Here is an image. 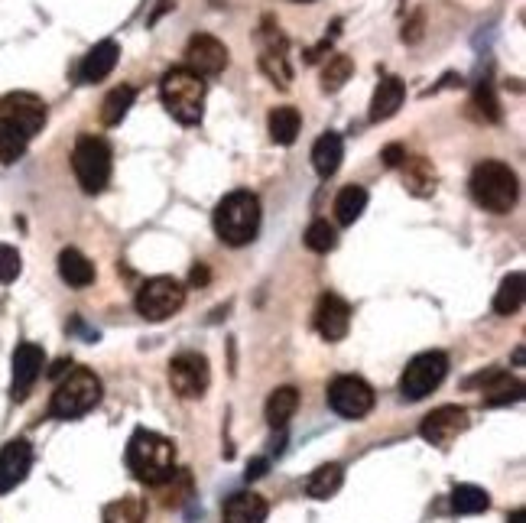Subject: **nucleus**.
Returning <instances> with one entry per match:
<instances>
[{
    "mask_svg": "<svg viewBox=\"0 0 526 523\" xmlns=\"http://www.w3.org/2000/svg\"><path fill=\"white\" fill-rule=\"evenodd\" d=\"M59 277L72 286V290H85V286L95 283V264L75 247H65L59 254Z\"/></svg>",
    "mask_w": 526,
    "mask_h": 523,
    "instance_id": "nucleus-21",
    "label": "nucleus"
},
{
    "mask_svg": "<svg viewBox=\"0 0 526 523\" xmlns=\"http://www.w3.org/2000/svg\"><path fill=\"white\" fill-rule=\"evenodd\" d=\"M72 169L75 179L88 195H98L111 182V147L95 134H82L72 150Z\"/></svg>",
    "mask_w": 526,
    "mask_h": 523,
    "instance_id": "nucleus-6",
    "label": "nucleus"
},
{
    "mask_svg": "<svg viewBox=\"0 0 526 523\" xmlns=\"http://www.w3.org/2000/svg\"><path fill=\"white\" fill-rule=\"evenodd\" d=\"M328 407L338 416H345V420H361V416L374 410V390L354 374L335 377L332 387H328Z\"/></svg>",
    "mask_w": 526,
    "mask_h": 523,
    "instance_id": "nucleus-10",
    "label": "nucleus"
},
{
    "mask_svg": "<svg viewBox=\"0 0 526 523\" xmlns=\"http://www.w3.org/2000/svg\"><path fill=\"white\" fill-rule=\"evenodd\" d=\"M0 117L30 140L46 127V101L33 91H10V95L0 98Z\"/></svg>",
    "mask_w": 526,
    "mask_h": 523,
    "instance_id": "nucleus-11",
    "label": "nucleus"
},
{
    "mask_svg": "<svg viewBox=\"0 0 526 523\" xmlns=\"http://www.w3.org/2000/svg\"><path fill=\"white\" fill-rule=\"evenodd\" d=\"M341 481H345V468L341 465H322V468H315V472L306 478V494L315 501H328L332 494L341 488Z\"/></svg>",
    "mask_w": 526,
    "mask_h": 523,
    "instance_id": "nucleus-23",
    "label": "nucleus"
},
{
    "mask_svg": "<svg viewBox=\"0 0 526 523\" xmlns=\"http://www.w3.org/2000/svg\"><path fill=\"white\" fill-rule=\"evenodd\" d=\"M43 364L46 355L39 345L33 342L17 345V351H13V400H26V394L39 381V374H43Z\"/></svg>",
    "mask_w": 526,
    "mask_h": 523,
    "instance_id": "nucleus-15",
    "label": "nucleus"
},
{
    "mask_svg": "<svg viewBox=\"0 0 526 523\" xmlns=\"http://www.w3.org/2000/svg\"><path fill=\"white\" fill-rule=\"evenodd\" d=\"M33 465V449L26 439H13L0 449V494H7L20 485Z\"/></svg>",
    "mask_w": 526,
    "mask_h": 523,
    "instance_id": "nucleus-16",
    "label": "nucleus"
},
{
    "mask_svg": "<svg viewBox=\"0 0 526 523\" xmlns=\"http://www.w3.org/2000/svg\"><path fill=\"white\" fill-rule=\"evenodd\" d=\"M147 520V501L143 498H121L104 507V523H143Z\"/></svg>",
    "mask_w": 526,
    "mask_h": 523,
    "instance_id": "nucleus-30",
    "label": "nucleus"
},
{
    "mask_svg": "<svg viewBox=\"0 0 526 523\" xmlns=\"http://www.w3.org/2000/svg\"><path fill=\"white\" fill-rule=\"evenodd\" d=\"M260 69L280 88H289V82H293V69H289V62H286V49H263Z\"/></svg>",
    "mask_w": 526,
    "mask_h": 523,
    "instance_id": "nucleus-32",
    "label": "nucleus"
},
{
    "mask_svg": "<svg viewBox=\"0 0 526 523\" xmlns=\"http://www.w3.org/2000/svg\"><path fill=\"white\" fill-rule=\"evenodd\" d=\"M134 108V88L130 85H117L101 104V124L104 127H117L127 117V111Z\"/></svg>",
    "mask_w": 526,
    "mask_h": 523,
    "instance_id": "nucleus-28",
    "label": "nucleus"
},
{
    "mask_svg": "<svg viewBox=\"0 0 526 523\" xmlns=\"http://www.w3.org/2000/svg\"><path fill=\"white\" fill-rule=\"evenodd\" d=\"M468 429V413L462 407H439L432 410L423 426H419V436H423L429 446L445 449L449 442H455Z\"/></svg>",
    "mask_w": 526,
    "mask_h": 523,
    "instance_id": "nucleus-13",
    "label": "nucleus"
},
{
    "mask_svg": "<svg viewBox=\"0 0 526 523\" xmlns=\"http://www.w3.org/2000/svg\"><path fill=\"white\" fill-rule=\"evenodd\" d=\"M452 507L458 514H481L491 507V498H488V491L478 485H458L452 491Z\"/></svg>",
    "mask_w": 526,
    "mask_h": 523,
    "instance_id": "nucleus-31",
    "label": "nucleus"
},
{
    "mask_svg": "<svg viewBox=\"0 0 526 523\" xmlns=\"http://www.w3.org/2000/svg\"><path fill=\"white\" fill-rule=\"evenodd\" d=\"M406 98V88L400 78L387 75L384 82L377 85L374 91V101H371V121H387V117H393L400 111V104Z\"/></svg>",
    "mask_w": 526,
    "mask_h": 523,
    "instance_id": "nucleus-22",
    "label": "nucleus"
},
{
    "mask_svg": "<svg viewBox=\"0 0 526 523\" xmlns=\"http://www.w3.org/2000/svg\"><path fill=\"white\" fill-rule=\"evenodd\" d=\"M403 179H406V189L413 195H429L436 189V169H432L423 156H413V160L403 163Z\"/></svg>",
    "mask_w": 526,
    "mask_h": 523,
    "instance_id": "nucleus-27",
    "label": "nucleus"
},
{
    "mask_svg": "<svg viewBox=\"0 0 526 523\" xmlns=\"http://www.w3.org/2000/svg\"><path fill=\"white\" fill-rule=\"evenodd\" d=\"M205 280H208V270H205V267L199 264V267H195V270H192V283H199V286H202Z\"/></svg>",
    "mask_w": 526,
    "mask_h": 523,
    "instance_id": "nucleus-40",
    "label": "nucleus"
},
{
    "mask_svg": "<svg viewBox=\"0 0 526 523\" xmlns=\"http://www.w3.org/2000/svg\"><path fill=\"white\" fill-rule=\"evenodd\" d=\"M296 4H309V0H296Z\"/></svg>",
    "mask_w": 526,
    "mask_h": 523,
    "instance_id": "nucleus-42",
    "label": "nucleus"
},
{
    "mask_svg": "<svg viewBox=\"0 0 526 523\" xmlns=\"http://www.w3.org/2000/svg\"><path fill=\"white\" fill-rule=\"evenodd\" d=\"M445 374H449V358L442 355V351H426V355H416L410 364H406V371L400 377V397L403 400H426L432 390H436Z\"/></svg>",
    "mask_w": 526,
    "mask_h": 523,
    "instance_id": "nucleus-8",
    "label": "nucleus"
},
{
    "mask_svg": "<svg viewBox=\"0 0 526 523\" xmlns=\"http://www.w3.org/2000/svg\"><path fill=\"white\" fill-rule=\"evenodd\" d=\"M306 247L309 251H315V254H328L332 247L338 244V234H335V228L328 225V221H312V225L306 228Z\"/></svg>",
    "mask_w": 526,
    "mask_h": 523,
    "instance_id": "nucleus-35",
    "label": "nucleus"
},
{
    "mask_svg": "<svg viewBox=\"0 0 526 523\" xmlns=\"http://www.w3.org/2000/svg\"><path fill=\"white\" fill-rule=\"evenodd\" d=\"M478 384H484V403L488 407H504V403H517L523 397V384L504 371H488L478 377Z\"/></svg>",
    "mask_w": 526,
    "mask_h": 523,
    "instance_id": "nucleus-19",
    "label": "nucleus"
},
{
    "mask_svg": "<svg viewBox=\"0 0 526 523\" xmlns=\"http://www.w3.org/2000/svg\"><path fill=\"white\" fill-rule=\"evenodd\" d=\"M299 127H302V117H299L296 108H289V104L270 111V137H273V143H283V147L296 143Z\"/></svg>",
    "mask_w": 526,
    "mask_h": 523,
    "instance_id": "nucleus-25",
    "label": "nucleus"
},
{
    "mask_svg": "<svg viewBox=\"0 0 526 523\" xmlns=\"http://www.w3.org/2000/svg\"><path fill=\"white\" fill-rule=\"evenodd\" d=\"M163 108L173 114V121L182 127H195L205 114V78L195 75L192 69H169L160 82Z\"/></svg>",
    "mask_w": 526,
    "mask_h": 523,
    "instance_id": "nucleus-2",
    "label": "nucleus"
},
{
    "mask_svg": "<svg viewBox=\"0 0 526 523\" xmlns=\"http://www.w3.org/2000/svg\"><path fill=\"white\" fill-rule=\"evenodd\" d=\"M351 329V309L341 296L335 293H322L319 306H315V332H319L325 342H341Z\"/></svg>",
    "mask_w": 526,
    "mask_h": 523,
    "instance_id": "nucleus-14",
    "label": "nucleus"
},
{
    "mask_svg": "<svg viewBox=\"0 0 526 523\" xmlns=\"http://www.w3.org/2000/svg\"><path fill=\"white\" fill-rule=\"evenodd\" d=\"M26 143L30 140H26L10 121L0 117V163H17L20 156L26 153Z\"/></svg>",
    "mask_w": 526,
    "mask_h": 523,
    "instance_id": "nucleus-33",
    "label": "nucleus"
},
{
    "mask_svg": "<svg viewBox=\"0 0 526 523\" xmlns=\"http://www.w3.org/2000/svg\"><path fill=\"white\" fill-rule=\"evenodd\" d=\"M471 108H475V114L481 117V121H488V124H497L504 117L501 114V101H497L494 88L488 82H478L475 95H471Z\"/></svg>",
    "mask_w": 526,
    "mask_h": 523,
    "instance_id": "nucleus-34",
    "label": "nucleus"
},
{
    "mask_svg": "<svg viewBox=\"0 0 526 523\" xmlns=\"http://www.w3.org/2000/svg\"><path fill=\"white\" fill-rule=\"evenodd\" d=\"M507 523H526V514H523V511H514Z\"/></svg>",
    "mask_w": 526,
    "mask_h": 523,
    "instance_id": "nucleus-41",
    "label": "nucleus"
},
{
    "mask_svg": "<svg viewBox=\"0 0 526 523\" xmlns=\"http://www.w3.org/2000/svg\"><path fill=\"white\" fill-rule=\"evenodd\" d=\"M296 407H299V390L296 387H276L267 400V423L283 429L289 420H293Z\"/></svg>",
    "mask_w": 526,
    "mask_h": 523,
    "instance_id": "nucleus-24",
    "label": "nucleus"
},
{
    "mask_svg": "<svg viewBox=\"0 0 526 523\" xmlns=\"http://www.w3.org/2000/svg\"><path fill=\"white\" fill-rule=\"evenodd\" d=\"M351 72H354V62L348 56H332L325 69H322V88L325 91H338L351 78Z\"/></svg>",
    "mask_w": 526,
    "mask_h": 523,
    "instance_id": "nucleus-36",
    "label": "nucleus"
},
{
    "mask_svg": "<svg viewBox=\"0 0 526 523\" xmlns=\"http://www.w3.org/2000/svg\"><path fill=\"white\" fill-rule=\"evenodd\" d=\"M20 277V254L17 247L0 244V283H13Z\"/></svg>",
    "mask_w": 526,
    "mask_h": 523,
    "instance_id": "nucleus-37",
    "label": "nucleus"
},
{
    "mask_svg": "<svg viewBox=\"0 0 526 523\" xmlns=\"http://www.w3.org/2000/svg\"><path fill=\"white\" fill-rule=\"evenodd\" d=\"M186 69L195 75H221L228 69V46L208 33H195L186 46Z\"/></svg>",
    "mask_w": 526,
    "mask_h": 523,
    "instance_id": "nucleus-12",
    "label": "nucleus"
},
{
    "mask_svg": "<svg viewBox=\"0 0 526 523\" xmlns=\"http://www.w3.org/2000/svg\"><path fill=\"white\" fill-rule=\"evenodd\" d=\"M523 273H510V277H504L501 290H497L494 296V312L497 316H514V312L523 306Z\"/></svg>",
    "mask_w": 526,
    "mask_h": 523,
    "instance_id": "nucleus-29",
    "label": "nucleus"
},
{
    "mask_svg": "<svg viewBox=\"0 0 526 523\" xmlns=\"http://www.w3.org/2000/svg\"><path fill=\"white\" fill-rule=\"evenodd\" d=\"M367 208V189L364 186H345L335 199V218L341 225H354Z\"/></svg>",
    "mask_w": 526,
    "mask_h": 523,
    "instance_id": "nucleus-26",
    "label": "nucleus"
},
{
    "mask_svg": "<svg viewBox=\"0 0 526 523\" xmlns=\"http://www.w3.org/2000/svg\"><path fill=\"white\" fill-rule=\"evenodd\" d=\"M267 468H270L267 459H254L251 465H247V478H263L267 475Z\"/></svg>",
    "mask_w": 526,
    "mask_h": 523,
    "instance_id": "nucleus-39",
    "label": "nucleus"
},
{
    "mask_svg": "<svg viewBox=\"0 0 526 523\" xmlns=\"http://www.w3.org/2000/svg\"><path fill=\"white\" fill-rule=\"evenodd\" d=\"M341 160H345V140H341L338 134H322L319 140H315V147H312V166H315V173H319L322 179L328 176H335L338 173V166Z\"/></svg>",
    "mask_w": 526,
    "mask_h": 523,
    "instance_id": "nucleus-20",
    "label": "nucleus"
},
{
    "mask_svg": "<svg viewBox=\"0 0 526 523\" xmlns=\"http://www.w3.org/2000/svg\"><path fill=\"white\" fill-rule=\"evenodd\" d=\"M101 400V381L95 371L88 368H75L69 377L56 387V394L49 400V413L56 420H78L88 410H95Z\"/></svg>",
    "mask_w": 526,
    "mask_h": 523,
    "instance_id": "nucleus-5",
    "label": "nucleus"
},
{
    "mask_svg": "<svg viewBox=\"0 0 526 523\" xmlns=\"http://www.w3.org/2000/svg\"><path fill=\"white\" fill-rule=\"evenodd\" d=\"M127 468L143 485L160 488L176 478V446L160 433L137 429L127 442Z\"/></svg>",
    "mask_w": 526,
    "mask_h": 523,
    "instance_id": "nucleus-1",
    "label": "nucleus"
},
{
    "mask_svg": "<svg viewBox=\"0 0 526 523\" xmlns=\"http://www.w3.org/2000/svg\"><path fill=\"white\" fill-rule=\"evenodd\" d=\"M270 514L267 501L254 491H238L225 501V511H221V520L225 523H263Z\"/></svg>",
    "mask_w": 526,
    "mask_h": 523,
    "instance_id": "nucleus-18",
    "label": "nucleus"
},
{
    "mask_svg": "<svg viewBox=\"0 0 526 523\" xmlns=\"http://www.w3.org/2000/svg\"><path fill=\"white\" fill-rule=\"evenodd\" d=\"M380 160H384V166L397 169V166H403V160H406V150L400 147V143H390V147L384 150V156H380Z\"/></svg>",
    "mask_w": 526,
    "mask_h": 523,
    "instance_id": "nucleus-38",
    "label": "nucleus"
},
{
    "mask_svg": "<svg viewBox=\"0 0 526 523\" xmlns=\"http://www.w3.org/2000/svg\"><path fill=\"white\" fill-rule=\"evenodd\" d=\"M215 231H218V238L231 247L251 244L260 231V199L257 195L247 192V189L225 195L215 208Z\"/></svg>",
    "mask_w": 526,
    "mask_h": 523,
    "instance_id": "nucleus-3",
    "label": "nucleus"
},
{
    "mask_svg": "<svg viewBox=\"0 0 526 523\" xmlns=\"http://www.w3.org/2000/svg\"><path fill=\"white\" fill-rule=\"evenodd\" d=\"M134 306L147 322H166L186 306V286L173 277H153L137 290Z\"/></svg>",
    "mask_w": 526,
    "mask_h": 523,
    "instance_id": "nucleus-7",
    "label": "nucleus"
},
{
    "mask_svg": "<svg viewBox=\"0 0 526 523\" xmlns=\"http://www.w3.org/2000/svg\"><path fill=\"white\" fill-rule=\"evenodd\" d=\"M117 56H121V46H117L114 39H104V43L91 46L88 56L82 59V65H78V82L95 85V82H101V78H108L117 65Z\"/></svg>",
    "mask_w": 526,
    "mask_h": 523,
    "instance_id": "nucleus-17",
    "label": "nucleus"
},
{
    "mask_svg": "<svg viewBox=\"0 0 526 523\" xmlns=\"http://www.w3.org/2000/svg\"><path fill=\"white\" fill-rule=\"evenodd\" d=\"M208 381H212V371H208V361L199 351H182V355L169 361V387H173L182 400L205 397Z\"/></svg>",
    "mask_w": 526,
    "mask_h": 523,
    "instance_id": "nucleus-9",
    "label": "nucleus"
},
{
    "mask_svg": "<svg viewBox=\"0 0 526 523\" xmlns=\"http://www.w3.org/2000/svg\"><path fill=\"white\" fill-rule=\"evenodd\" d=\"M468 186H471V195H475V202L484 208V212L507 215L510 208L517 205V192H520L517 173L507 163H497V160L478 163Z\"/></svg>",
    "mask_w": 526,
    "mask_h": 523,
    "instance_id": "nucleus-4",
    "label": "nucleus"
}]
</instances>
